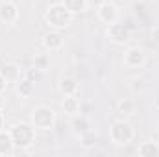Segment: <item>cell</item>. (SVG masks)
I'll use <instances>...</instances> for the list:
<instances>
[{
	"label": "cell",
	"mask_w": 159,
	"mask_h": 157,
	"mask_svg": "<svg viewBox=\"0 0 159 157\" xmlns=\"http://www.w3.org/2000/svg\"><path fill=\"white\" fill-rule=\"evenodd\" d=\"M72 20H74V15L61 4V2H57V4H52L46 11H44V22L52 28V30H65V28H69L70 24H72Z\"/></svg>",
	"instance_id": "1"
},
{
	"label": "cell",
	"mask_w": 159,
	"mask_h": 157,
	"mask_svg": "<svg viewBox=\"0 0 159 157\" xmlns=\"http://www.w3.org/2000/svg\"><path fill=\"white\" fill-rule=\"evenodd\" d=\"M9 133H11L15 148L20 152H26L35 142V128L32 122H19L9 129Z\"/></svg>",
	"instance_id": "2"
},
{
	"label": "cell",
	"mask_w": 159,
	"mask_h": 157,
	"mask_svg": "<svg viewBox=\"0 0 159 157\" xmlns=\"http://www.w3.org/2000/svg\"><path fill=\"white\" fill-rule=\"evenodd\" d=\"M135 137V129L128 120H117L113 122V126L109 128V139L111 142H115L117 146H126L133 141Z\"/></svg>",
	"instance_id": "3"
},
{
	"label": "cell",
	"mask_w": 159,
	"mask_h": 157,
	"mask_svg": "<svg viewBox=\"0 0 159 157\" xmlns=\"http://www.w3.org/2000/svg\"><path fill=\"white\" fill-rule=\"evenodd\" d=\"M32 124L35 129H41V131H48L54 128L56 124V113L50 105H35L32 109Z\"/></svg>",
	"instance_id": "4"
},
{
	"label": "cell",
	"mask_w": 159,
	"mask_h": 157,
	"mask_svg": "<svg viewBox=\"0 0 159 157\" xmlns=\"http://www.w3.org/2000/svg\"><path fill=\"white\" fill-rule=\"evenodd\" d=\"M146 63V54L139 46H129L124 52V65L128 69H143Z\"/></svg>",
	"instance_id": "5"
},
{
	"label": "cell",
	"mask_w": 159,
	"mask_h": 157,
	"mask_svg": "<svg viewBox=\"0 0 159 157\" xmlns=\"http://www.w3.org/2000/svg\"><path fill=\"white\" fill-rule=\"evenodd\" d=\"M107 37L113 41L115 44H126L131 39V30L126 24H120L119 20L107 26Z\"/></svg>",
	"instance_id": "6"
},
{
	"label": "cell",
	"mask_w": 159,
	"mask_h": 157,
	"mask_svg": "<svg viewBox=\"0 0 159 157\" xmlns=\"http://www.w3.org/2000/svg\"><path fill=\"white\" fill-rule=\"evenodd\" d=\"M96 17H98L100 22H104V24L109 26V24H113V22L119 20V7H117L113 2L106 0L102 6L96 7Z\"/></svg>",
	"instance_id": "7"
},
{
	"label": "cell",
	"mask_w": 159,
	"mask_h": 157,
	"mask_svg": "<svg viewBox=\"0 0 159 157\" xmlns=\"http://www.w3.org/2000/svg\"><path fill=\"white\" fill-rule=\"evenodd\" d=\"M19 20V6L13 0L0 2V22L2 24H15Z\"/></svg>",
	"instance_id": "8"
},
{
	"label": "cell",
	"mask_w": 159,
	"mask_h": 157,
	"mask_svg": "<svg viewBox=\"0 0 159 157\" xmlns=\"http://www.w3.org/2000/svg\"><path fill=\"white\" fill-rule=\"evenodd\" d=\"M41 44L46 52H59L63 48V35L59 30H50L48 34L43 35Z\"/></svg>",
	"instance_id": "9"
},
{
	"label": "cell",
	"mask_w": 159,
	"mask_h": 157,
	"mask_svg": "<svg viewBox=\"0 0 159 157\" xmlns=\"http://www.w3.org/2000/svg\"><path fill=\"white\" fill-rule=\"evenodd\" d=\"M0 74L7 79V83H17L19 79L22 78V70H20V67L15 65V63H6V65H2V67H0Z\"/></svg>",
	"instance_id": "10"
},
{
	"label": "cell",
	"mask_w": 159,
	"mask_h": 157,
	"mask_svg": "<svg viewBox=\"0 0 159 157\" xmlns=\"http://www.w3.org/2000/svg\"><path fill=\"white\" fill-rule=\"evenodd\" d=\"M15 144L11 139V133L6 129H0V157L4 155H13L15 154Z\"/></svg>",
	"instance_id": "11"
},
{
	"label": "cell",
	"mask_w": 159,
	"mask_h": 157,
	"mask_svg": "<svg viewBox=\"0 0 159 157\" xmlns=\"http://www.w3.org/2000/svg\"><path fill=\"white\" fill-rule=\"evenodd\" d=\"M57 89L63 96H70V94H78V81L72 76H63L57 83Z\"/></svg>",
	"instance_id": "12"
},
{
	"label": "cell",
	"mask_w": 159,
	"mask_h": 157,
	"mask_svg": "<svg viewBox=\"0 0 159 157\" xmlns=\"http://www.w3.org/2000/svg\"><path fill=\"white\" fill-rule=\"evenodd\" d=\"M80 98L76 94H70V96H63V100H61V107H63V111L67 113V115H70V117H74V115H78L80 113Z\"/></svg>",
	"instance_id": "13"
},
{
	"label": "cell",
	"mask_w": 159,
	"mask_h": 157,
	"mask_svg": "<svg viewBox=\"0 0 159 157\" xmlns=\"http://www.w3.org/2000/svg\"><path fill=\"white\" fill-rule=\"evenodd\" d=\"M34 92H35V85H34L32 79H28L24 76V78H20L17 81V94L20 98H30Z\"/></svg>",
	"instance_id": "14"
},
{
	"label": "cell",
	"mask_w": 159,
	"mask_h": 157,
	"mask_svg": "<svg viewBox=\"0 0 159 157\" xmlns=\"http://www.w3.org/2000/svg\"><path fill=\"white\" fill-rule=\"evenodd\" d=\"M137 154H139L141 157H159V142L146 141V142L139 144Z\"/></svg>",
	"instance_id": "15"
},
{
	"label": "cell",
	"mask_w": 159,
	"mask_h": 157,
	"mask_svg": "<svg viewBox=\"0 0 159 157\" xmlns=\"http://www.w3.org/2000/svg\"><path fill=\"white\" fill-rule=\"evenodd\" d=\"M61 4H63L72 15L83 13V11L87 9V0H61Z\"/></svg>",
	"instance_id": "16"
},
{
	"label": "cell",
	"mask_w": 159,
	"mask_h": 157,
	"mask_svg": "<svg viewBox=\"0 0 159 157\" xmlns=\"http://www.w3.org/2000/svg\"><path fill=\"white\" fill-rule=\"evenodd\" d=\"M117 107H119V113L122 115H126V117H131L133 113H135V102L131 100V98H120L119 104H117Z\"/></svg>",
	"instance_id": "17"
},
{
	"label": "cell",
	"mask_w": 159,
	"mask_h": 157,
	"mask_svg": "<svg viewBox=\"0 0 159 157\" xmlns=\"http://www.w3.org/2000/svg\"><path fill=\"white\" fill-rule=\"evenodd\" d=\"M72 129H74V133H76V135H81V133H85V131H89V129H91V122H89L85 117H78V115H74V120H72Z\"/></svg>",
	"instance_id": "18"
},
{
	"label": "cell",
	"mask_w": 159,
	"mask_h": 157,
	"mask_svg": "<svg viewBox=\"0 0 159 157\" xmlns=\"http://www.w3.org/2000/svg\"><path fill=\"white\" fill-rule=\"evenodd\" d=\"M80 146L85 148V150H91V148L96 146V135H94L93 129H89V131H85V133L80 135Z\"/></svg>",
	"instance_id": "19"
},
{
	"label": "cell",
	"mask_w": 159,
	"mask_h": 157,
	"mask_svg": "<svg viewBox=\"0 0 159 157\" xmlns=\"http://www.w3.org/2000/svg\"><path fill=\"white\" fill-rule=\"evenodd\" d=\"M34 67H35L37 70H41V72L48 70V67H50L48 54H39V56H35V59H34Z\"/></svg>",
	"instance_id": "20"
},
{
	"label": "cell",
	"mask_w": 159,
	"mask_h": 157,
	"mask_svg": "<svg viewBox=\"0 0 159 157\" xmlns=\"http://www.w3.org/2000/svg\"><path fill=\"white\" fill-rule=\"evenodd\" d=\"M41 74H43V72H41V70H37L35 67H32V69H28V70L24 72V76H26L28 79H32L34 83H35V81H37V79L41 78Z\"/></svg>",
	"instance_id": "21"
},
{
	"label": "cell",
	"mask_w": 159,
	"mask_h": 157,
	"mask_svg": "<svg viewBox=\"0 0 159 157\" xmlns=\"http://www.w3.org/2000/svg\"><path fill=\"white\" fill-rule=\"evenodd\" d=\"M150 37H152V43L159 46V24L152 28V32H150Z\"/></svg>",
	"instance_id": "22"
},
{
	"label": "cell",
	"mask_w": 159,
	"mask_h": 157,
	"mask_svg": "<svg viewBox=\"0 0 159 157\" xmlns=\"http://www.w3.org/2000/svg\"><path fill=\"white\" fill-rule=\"evenodd\" d=\"M7 85H9V83H7V79H6L4 76H2V74H0V94H4V92H6Z\"/></svg>",
	"instance_id": "23"
},
{
	"label": "cell",
	"mask_w": 159,
	"mask_h": 157,
	"mask_svg": "<svg viewBox=\"0 0 159 157\" xmlns=\"http://www.w3.org/2000/svg\"><path fill=\"white\" fill-rule=\"evenodd\" d=\"M104 2H106V0H87V7H94V9H96V7L102 6Z\"/></svg>",
	"instance_id": "24"
},
{
	"label": "cell",
	"mask_w": 159,
	"mask_h": 157,
	"mask_svg": "<svg viewBox=\"0 0 159 157\" xmlns=\"http://www.w3.org/2000/svg\"><path fill=\"white\" fill-rule=\"evenodd\" d=\"M0 129H4V113L0 109Z\"/></svg>",
	"instance_id": "25"
}]
</instances>
